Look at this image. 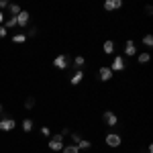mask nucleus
Masks as SVG:
<instances>
[{
    "instance_id": "f257e3e1",
    "label": "nucleus",
    "mask_w": 153,
    "mask_h": 153,
    "mask_svg": "<svg viewBox=\"0 0 153 153\" xmlns=\"http://www.w3.org/2000/svg\"><path fill=\"white\" fill-rule=\"evenodd\" d=\"M63 147H65V145H63V137H61L59 133L49 139V149H51V151H61Z\"/></svg>"
},
{
    "instance_id": "ddd939ff",
    "label": "nucleus",
    "mask_w": 153,
    "mask_h": 153,
    "mask_svg": "<svg viewBox=\"0 0 153 153\" xmlns=\"http://www.w3.org/2000/svg\"><path fill=\"white\" fill-rule=\"evenodd\" d=\"M76 147H78V149H80V151H88V149H90V147H92V143L88 141V139H82V141L78 143V145H76Z\"/></svg>"
},
{
    "instance_id": "0eeeda50",
    "label": "nucleus",
    "mask_w": 153,
    "mask_h": 153,
    "mask_svg": "<svg viewBox=\"0 0 153 153\" xmlns=\"http://www.w3.org/2000/svg\"><path fill=\"white\" fill-rule=\"evenodd\" d=\"M53 65L57 70H65L68 68V55H57V57L53 59Z\"/></svg>"
},
{
    "instance_id": "b1692460",
    "label": "nucleus",
    "mask_w": 153,
    "mask_h": 153,
    "mask_svg": "<svg viewBox=\"0 0 153 153\" xmlns=\"http://www.w3.org/2000/svg\"><path fill=\"white\" fill-rule=\"evenodd\" d=\"M41 135L43 137H51V129L49 127H41Z\"/></svg>"
},
{
    "instance_id": "9d476101",
    "label": "nucleus",
    "mask_w": 153,
    "mask_h": 153,
    "mask_svg": "<svg viewBox=\"0 0 153 153\" xmlns=\"http://www.w3.org/2000/svg\"><path fill=\"white\" fill-rule=\"evenodd\" d=\"M82 80H84V71H82V70H78L76 74H74V76H71L70 84H71V86H78V84L82 82Z\"/></svg>"
},
{
    "instance_id": "4be33fe9",
    "label": "nucleus",
    "mask_w": 153,
    "mask_h": 153,
    "mask_svg": "<svg viewBox=\"0 0 153 153\" xmlns=\"http://www.w3.org/2000/svg\"><path fill=\"white\" fill-rule=\"evenodd\" d=\"M143 43H145V47H151V45H153V37L151 35H145V37H143Z\"/></svg>"
},
{
    "instance_id": "4468645a",
    "label": "nucleus",
    "mask_w": 153,
    "mask_h": 153,
    "mask_svg": "<svg viewBox=\"0 0 153 153\" xmlns=\"http://www.w3.org/2000/svg\"><path fill=\"white\" fill-rule=\"evenodd\" d=\"M84 63H86V59H84L82 55H78V57L74 59V68H76V71H78V70H82V68H84Z\"/></svg>"
},
{
    "instance_id": "7ed1b4c3",
    "label": "nucleus",
    "mask_w": 153,
    "mask_h": 153,
    "mask_svg": "<svg viewBox=\"0 0 153 153\" xmlns=\"http://www.w3.org/2000/svg\"><path fill=\"white\" fill-rule=\"evenodd\" d=\"M102 120H104V125H108V127H114V125L118 123L117 114H114L112 110H106L104 114H102Z\"/></svg>"
},
{
    "instance_id": "dca6fc26",
    "label": "nucleus",
    "mask_w": 153,
    "mask_h": 153,
    "mask_svg": "<svg viewBox=\"0 0 153 153\" xmlns=\"http://www.w3.org/2000/svg\"><path fill=\"white\" fill-rule=\"evenodd\" d=\"M61 151H63V153H80V149H78V147H76L74 143H71V145H65V147H63Z\"/></svg>"
},
{
    "instance_id": "a878e982",
    "label": "nucleus",
    "mask_w": 153,
    "mask_h": 153,
    "mask_svg": "<svg viewBox=\"0 0 153 153\" xmlns=\"http://www.w3.org/2000/svg\"><path fill=\"white\" fill-rule=\"evenodd\" d=\"M4 6H8V2L6 0H0V8H4Z\"/></svg>"
},
{
    "instance_id": "cd10ccee",
    "label": "nucleus",
    "mask_w": 153,
    "mask_h": 153,
    "mask_svg": "<svg viewBox=\"0 0 153 153\" xmlns=\"http://www.w3.org/2000/svg\"><path fill=\"white\" fill-rule=\"evenodd\" d=\"M147 153H153V145H149V147H147Z\"/></svg>"
},
{
    "instance_id": "5701e85b",
    "label": "nucleus",
    "mask_w": 153,
    "mask_h": 153,
    "mask_svg": "<svg viewBox=\"0 0 153 153\" xmlns=\"http://www.w3.org/2000/svg\"><path fill=\"white\" fill-rule=\"evenodd\" d=\"M33 106H35V98H27V100H25V108H29V110H31Z\"/></svg>"
},
{
    "instance_id": "39448f33",
    "label": "nucleus",
    "mask_w": 153,
    "mask_h": 153,
    "mask_svg": "<svg viewBox=\"0 0 153 153\" xmlns=\"http://www.w3.org/2000/svg\"><path fill=\"white\" fill-rule=\"evenodd\" d=\"M125 65H127V63H125V57H123V55H117L114 61H112V65H110V71H123Z\"/></svg>"
},
{
    "instance_id": "c85d7f7f",
    "label": "nucleus",
    "mask_w": 153,
    "mask_h": 153,
    "mask_svg": "<svg viewBox=\"0 0 153 153\" xmlns=\"http://www.w3.org/2000/svg\"><path fill=\"white\" fill-rule=\"evenodd\" d=\"M0 114H2V104H0Z\"/></svg>"
},
{
    "instance_id": "f03ea898",
    "label": "nucleus",
    "mask_w": 153,
    "mask_h": 153,
    "mask_svg": "<svg viewBox=\"0 0 153 153\" xmlns=\"http://www.w3.org/2000/svg\"><path fill=\"white\" fill-rule=\"evenodd\" d=\"M98 78H100V82H110L112 80V71L108 65H102L100 70H98Z\"/></svg>"
},
{
    "instance_id": "393cba45",
    "label": "nucleus",
    "mask_w": 153,
    "mask_h": 153,
    "mask_svg": "<svg viewBox=\"0 0 153 153\" xmlns=\"http://www.w3.org/2000/svg\"><path fill=\"white\" fill-rule=\"evenodd\" d=\"M4 37H6V27L0 25V39H4Z\"/></svg>"
},
{
    "instance_id": "6e6552de",
    "label": "nucleus",
    "mask_w": 153,
    "mask_h": 153,
    "mask_svg": "<svg viewBox=\"0 0 153 153\" xmlns=\"http://www.w3.org/2000/svg\"><path fill=\"white\" fill-rule=\"evenodd\" d=\"M29 19H31V14L27 10H21V14L16 16V25H19V27H27V25H29Z\"/></svg>"
},
{
    "instance_id": "bb28decb",
    "label": "nucleus",
    "mask_w": 153,
    "mask_h": 153,
    "mask_svg": "<svg viewBox=\"0 0 153 153\" xmlns=\"http://www.w3.org/2000/svg\"><path fill=\"white\" fill-rule=\"evenodd\" d=\"M0 25H4V14H2V10H0Z\"/></svg>"
},
{
    "instance_id": "aec40b11",
    "label": "nucleus",
    "mask_w": 153,
    "mask_h": 153,
    "mask_svg": "<svg viewBox=\"0 0 153 153\" xmlns=\"http://www.w3.org/2000/svg\"><path fill=\"white\" fill-rule=\"evenodd\" d=\"M139 63H147V61H149V59H151V55H149V53H139Z\"/></svg>"
},
{
    "instance_id": "f3484780",
    "label": "nucleus",
    "mask_w": 153,
    "mask_h": 153,
    "mask_svg": "<svg viewBox=\"0 0 153 153\" xmlns=\"http://www.w3.org/2000/svg\"><path fill=\"white\" fill-rule=\"evenodd\" d=\"M8 8H10L12 16H19V14H21V6H19V4H8Z\"/></svg>"
},
{
    "instance_id": "423d86ee",
    "label": "nucleus",
    "mask_w": 153,
    "mask_h": 153,
    "mask_svg": "<svg viewBox=\"0 0 153 153\" xmlns=\"http://www.w3.org/2000/svg\"><path fill=\"white\" fill-rule=\"evenodd\" d=\"M16 127V120L14 118H2L0 120V131H12Z\"/></svg>"
},
{
    "instance_id": "2eb2a0df",
    "label": "nucleus",
    "mask_w": 153,
    "mask_h": 153,
    "mask_svg": "<svg viewBox=\"0 0 153 153\" xmlns=\"http://www.w3.org/2000/svg\"><path fill=\"white\" fill-rule=\"evenodd\" d=\"M23 131H25V133L33 131V120H31V118H25V120H23Z\"/></svg>"
},
{
    "instance_id": "20e7f679",
    "label": "nucleus",
    "mask_w": 153,
    "mask_h": 153,
    "mask_svg": "<svg viewBox=\"0 0 153 153\" xmlns=\"http://www.w3.org/2000/svg\"><path fill=\"white\" fill-rule=\"evenodd\" d=\"M104 141H106V145H108V147H118L123 139H120V135H118V133H110V135H106Z\"/></svg>"
},
{
    "instance_id": "9b49d317",
    "label": "nucleus",
    "mask_w": 153,
    "mask_h": 153,
    "mask_svg": "<svg viewBox=\"0 0 153 153\" xmlns=\"http://www.w3.org/2000/svg\"><path fill=\"white\" fill-rule=\"evenodd\" d=\"M135 53H137V47H135V43H133V41H127V43H125V55H135Z\"/></svg>"
},
{
    "instance_id": "6ab92c4d",
    "label": "nucleus",
    "mask_w": 153,
    "mask_h": 153,
    "mask_svg": "<svg viewBox=\"0 0 153 153\" xmlns=\"http://www.w3.org/2000/svg\"><path fill=\"white\" fill-rule=\"evenodd\" d=\"M4 27H6V31H8V29H12V27H16V16H10V19L4 23Z\"/></svg>"
},
{
    "instance_id": "412c9836",
    "label": "nucleus",
    "mask_w": 153,
    "mask_h": 153,
    "mask_svg": "<svg viewBox=\"0 0 153 153\" xmlns=\"http://www.w3.org/2000/svg\"><path fill=\"white\" fill-rule=\"evenodd\" d=\"M70 137H71V141H74V145H78V143L82 141V135L80 133H70Z\"/></svg>"
},
{
    "instance_id": "f8f14e48",
    "label": "nucleus",
    "mask_w": 153,
    "mask_h": 153,
    "mask_svg": "<svg viewBox=\"0 0 153 153\" xmlns=\"http://www.w3.org/2000/svg\"><path fill=\"white\" fill-rule=\"evenodd\" d=\"M102 51H104L106 55L114 53V43H112V41H104V45H102Z\"/></svg>"
},
{
    "instance_id": "1a4fd4ad",
    "label": "nucleus",
    "mask_w": 153,
    "mask_h": 153,
    "mask_svg": "<svg viewBox=\"0 0 153 153\" xmlns=\"http://www.w3.org/2000/svg\"><path fill=\"white\" fill-rule=\"evenodd\" d=\"M123 2L120 0H106L104 2V10H114V8H120Z\"/></svg>"
},
{
    "instance_id": "a211bd4d",
    "label": "nucleus",
    "mask_w": 153,
    "mask_h": 153,
    "mask_svg": "<svg viewBox=\"0 0 153 153\" xmlns=\"http://www.w3.org/2000/svg\"><path fill=\"white\" fill-rule=\"evenodd\" d=\"M12 41H14V43H25V41H27V35H25V33H19V35L12 37Z\"/></svg>"
}]
</instances>
